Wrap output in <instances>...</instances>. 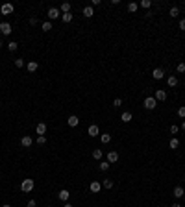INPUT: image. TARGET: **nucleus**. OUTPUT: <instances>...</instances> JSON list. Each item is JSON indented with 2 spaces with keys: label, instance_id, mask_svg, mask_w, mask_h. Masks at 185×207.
Segmentation results:
<instances>
[{
  "label": "nucleus",
  "instance_id": "nucleus-1",
  "mask_svg": "<svg viewBox=\"0 0 185 207\" xmlns=\"http://www.w3.org/2000/svg\"><path fill=\"white\" fill-rule=\"evenodd\" d=\"M21 190H22V192H32V190H33V179H30V178L24 179L21 183Z\"/></svg>",
  "mask_w": 185,
  "mask_h": 207
},
{
  "label": "nucleus",
  "instance_id": "nucleus-2",
  "mask_svg": "<svg viewBox=\"0 0 185 207\" xmlns=\"http://www.w3.org/2000/svg\"><path fill=\"white\" fill-rule=\"evenodd\" d=\"M156 105H157V100L154 98V96H148V98H144V109H156Z\"/></svg>",
  "mask_w": 185,
  "mask_h": 207
},
{
  "label": "nucleus",
  "instance_id": "nucleus-3",
  "mask_svg": "<svg viewBox=\"0 0 185 207\" xmlns=\"http://www.w3.org/2000/svg\"><path fill=\"white\" fill-rule=\"evenodd\" d=\"M59 13H61V11H59L58 8H50V9H48V19H50V21H56V19L61 17Z\"/></svg>",
  "mask_w": 185,
  "mask_h": 207
},
{
  "label": "nucleus",
  "instance_id": "nucleus-4",
  "mask_svg": "<svg viewBox=\"0 0 185 207\" xmlns=\"http://www.w3.org/2000/svg\"><path fill=\"white\" fill-rule=\"evenodd\" d=\"M156 100H157V102H165V100H167V91H165V89H157L156 91Z\"/></svg>",
  "mask_w": 185,
  "mask_h": 207
},
{
  "label": "nucleus",
  "instance_id": "nucleus-5",
  "mask_svg": "<svg viewBox=\"0 0 185 207\" xmlns=\"http://www.w3.org/2000/svg\"><path fill=\"white\" fill-rule=\"evenodd\" d=\"M152 76H154V80H163L165 78V70L163 69H154L152 70Z\"/></svg>",
  "mask_w": 185,
  "mask_h": 207
},
{
  "label": "nucleus",
  "instance_id": "nucleus-6",
  "mask_svg": "<svg viewBox=\"0 0 185 207\" xmlns=\"http://www.w3.org/2000/svg\"><path fill=\"white\" fill-rule=\"evenodd\" d=\"M21 144L24 146V148H30V146H32V144H33V139H32V137H30V135H24V137L21 139Z\"/></svg>",
  "mask_w": 185,
  "mask_h": 207
},
{
  "label": "nucleus",
  "instance_id": "nucleus-7",
  "mask_svg": "<svg viewBox=\"0 0 185 207\" xmlns=\"http://www.w3.org/2000/svg\"><path fill=\"white\" fill-rule=\"evenodd\" d=\"M87 133H89V137H96V135L100 133L98 126L96 124H91V126H89V129H87Z\"/></svg>",
  "mask_w": 185,
  "mask_h": 207
},
{
  "label": "nucleus",
  "instance_id": "nucleus-8",
  "mask_svg": "<svg viewBox=\"0 0 185 207\" xmlns=\"http://www.w3.org/2000/svg\"><path fill=\"white\" fill-rule=\"evenodd\" d=\"M0 32H2L4 35H9V33H11V24H9V22H2V24H0Z\"/></svg>",
  "mask_w": 185,
  "mask_h": 207
},
{
  "label": "nucleus",
  "instance_id": "nucleus-9",
  "mask_svg": "<svg viewBox=\"0 0 185 207\" xmlns=\"http://www.w3.org/2000/svg\"><path fill=\"white\" fill-rule=\"evenodd\" d=\"M67 122H69V126H71V128H76V126L80 124V118L76 117V115H71V117L67 118Z\"/></svg>",
  "mask_w": 185,
  "mask_h": 207
},
{
  "label": "nucleus",
  "instance_id": "nucleus-10",
  "mask_svg": "<svg viewBox=\"0 0 185 207\" xmlns=\"http://www.w3.org/2000/svg\"><path fill=\"white\" fill-rule=\"evenodd\" d=\"M0 11H2L4 15H9V13H13V6H11V4H2Z\"/></svg>",
  "mask_w": 185,
  "mask_h": 207
},
{
  "label": "nucleus",
  "instance_id": "nucleus-11",
  "mask_svg": "<svg viewBox=\"0 0 185 207\" xmlns=\"http://www.w3.org/2000/svg\"><path fill=\"white\" fill-rule=\"evenodd\" d=\"M69 196H71V192H69L67 189H63V190H59V194H58V198L61 200V201H67L69 200Z\"/></svg>",
  "mask_w": 185,
  "mask_h": 207
},
{
  "label": "nucleus",
  "instance_id": "nucleus-12",
  "mask_svg": "<svg viewBox=\"0 0 185 207\" xmlns=\"http://www.w3.org/2000/svg\"><path fill=\"white\" fill-rule=\"evenodd\" d=\"M93 15H94V9H93V6H85V8H83V17L91 19Z\"/></svg>",
  "mask_w": 185,
  "mask_h": 207
},
{
  "label": "nucleus",
  "instance_id": "nucleus-13",
  "mask_svg": "<svg viewBox=\"0 0 185 207\" xmlns=\"http://www.w3.org/2000/svg\"><path fill=\"white\" fill-rule=\"evenodd\" d=\"M100 189H102V185H100L98 181H93V183L89 185V190H91V192H100Z\"/></svg>",
  "mask_w": 185,
  "mask_h": 207
},
{
  "label": "nucleus",
  "instance_id": "nucleus-14",
  "mask_svg": "<svg viewBox=\"0 0 185 207\" xmlns=\"http://www.w3.org/2000/svg\"><path fill=\"white\" fill-rule=\"evenodd\" d=\"M26 69H28V72H35V70L39 69V63H37V61H30V63L26 65Z\"/></svg>",
  "mask_w": 185,
  "mask_h": 207
},
{
  "label": "nucleus",
  "instance_id": "nucleus-15",
  "mask_svg": "<svg viewBox=\"0 0 185 207\" xmlns=\"http://www.w3.org/2000/svg\"><path fill=\"white\" fill-rule=\"evenodd\" d=\"M35 131H37L39 135H44V133H46V124H44V122H39L37 128H35Z\"/></svg>",
  "mask_w": 185,
  "mask_h": 207
},
{
  "label": "nucleus",
  "instance_id": "nucleus-16",
  "mask_svg": "<svg viewBox=\"0 0 185 207\" xmlns=\"http://www.w3.org/2000/svg\"><path fill=\"white\" fill-rule=\"evenodd\" d=\"M172 194H174V198H182V196L185 194V190L182 189V187H174V190H172Z\"/></svg>",
  "mask_w": 185,
  "mask_h": 207
},
{
  "label": "nucleus",
  "instance_id": "nucleus-17",
  "mask_svg": "<svg viewBox=\"0 0 185 207\" xmlns=\"http://www.w3.org/2000/svg\"><path fill=\"white\" fill-rule=\"evenodd\" d=\"M59 11H61L63 15H65V13H71V4H69V2H63L61 8H59Z\"/></svg>",
  "mask_w": 185,
  "mask_h": 207
},
{
  "label": "nucleus",
  "instance_id": "nucleus-18",
  "mask_svg": "<svg viewBox=\"0 0 185 207\" xmlns=\"http://www.w3.org/2000/svg\"><path fill=\"white\" fill-rule=\"evenodd\" d=\"M167 83H168V87H176V85H178V78L176 76H168Z\"/></svg>",
  "mask_w": 185,
  "mask_h": 207
},
{
  "label": "nucleus",
  "instance_id": "nucleus-19",
  "mask_svg": "<svg viewBox=\"0 0 185 207\" xmlns=\"http://www.w3.org/2000/svg\"><path fill=\"white\" fill-rule=\"evenodd\" d=\"M117 159H118V154L117 152H109L107 154V163H115Z\"/></svg>",
  "mask_w": 185,
  "mask_h": 207
},
{
  "label": "nucleus",
  "instance_id": "nucleus-20",
  "mask_svg": "<svg viewBox=\"0 0 185 207\" xmlns=\"http://www.w3.org/2000/svg\"><path fill=\"white\" fill-rule=\"evenodd\" d=\"M168 13H170V17H172V19H176L178 15H179V8H178V6H172V8H170V11H168Z\"/></svg>",
  "mask_w": 185,
  "mask_h": 207
},
{
  "label": "nucleus",
  "instance_id": "nucleus-21",
  "mask_svg": "<svg viewBox=\"0 0 185 207\" xmlns=\"http://www.w3.org/2000/svg\"><path fill=\"white\" fill-rule=\"evenodd\" d=\"M93 159H102V150H100V148H94L93 150Z\"/></svg>",
  "mask_w": 185,
  "mask_h": 207
},
{
  "label": "nucleus",
  "instance_id": "nucleus-22",
  "mask_svg": "<svg viewBox=\"0 0 185 207\" xmlns=\"http://www.w3.org/2000/svg\"><path fill=\"white\" fill-rule=\"evenodd\" d=\"M100 141H102L104 144H107L109 141H111V135H109V133H102V135H100Z\"/></svg>",
  "mask_w": 185,
  "mask_h": 207
},
{
  "label": "nucleus",
  "instance_id": "nucleus-23",
  "mask_svg": "<svg viewBox=\"0 0 185 207\" xmlns=\"http://www.w3.org/2000/svg\"><path fill=\"white\" fill-rule=\"evenodd\" d=\"M122 122H130V120H132V113H130V111H126V113H122Z\"/></svg>",
  "mask_w": 185,
  "mask_h": 207
},
{
  "label": "nucleus",
  "instance_id": "nucleus-24",
  "mask_svg": "<svg viewBox=\"0 0 185 207\" xmlns=\"http://www.w3.org/2000/svg\"><path fill=\"white\" fill-rule=\"evenodd\" d=\"M41 26H43V32H50V30H52V22L46 21V22H43Z\"/></svg>",
  "mask_w": 185,
  "mask_h": 207
},
{
  "label": "nucleus",
  "instance_id": "nucleus-25",
  "mask_svg": "<svg viewBox=\"0 0 185 207\" xmlns=\"http://www.w3.org/2000/svg\"><path fill=\"white\" fill-rule=\"evenodd\" d=\"M168 146H170L172 150H176L178 146H179V141H178V139H170V143H168Z\"/></svg>",
  "mask_w": 185,
  "mask_h": 207
},
{
  "label": "nucleus",
  "instance_id": "nucleus-26",
  "mask_svg": "<svg viewBox=\"0 0 185 207\" xmlns=\"http://www.w3.org/2000/svg\"><path fill=\"white\" fill-rule=\"evenodd\" d=\"M128 11H130V13H135V11H137V4H135V2H130V4H128Z\"/></svg>",
  "mask_w": 185,
  "mask_h": 207
},
{
  "label": "nucleus",
  "instance_id": "nucleus-27",
  "mask_svg": "<svg viewBox=\"0 0 185 207\" xmlns=\"http://www.w3.org/2000/svg\"><path fill=\"white\" fill-rule=\"evenodd\" d=\"M17 46H19V44L15 43V41H11V43H8V50H9V52H15V50H17Z\"/></svg>",
  "mask_w": 185,
  "mask_h": 207
},
{
  "label": "nucleus",
  "instance_id": "nucleus-28",
  "mask_svg": "<svg viewBox=\"0 0 185 207\" xmlns=\"http://www.w3.org/2000/svg\"><path fill=\"white\" fill-rule=\"evenodd\" d=\"M61 19H63V22H71L72 21V13H65V15H61Z\"/></svg>",
  "mask_w": 185,
  "mask_h": 207
},
{
  "label": "nucleus",
  "instance_id": "nucleus-29",
  "mask_svg": "<svg viewBox=\"0 0 185 207\" xmlns=\"http://www.w3.org/2000/svg\"><path fill=\"white\" fill-rule=\"evenodd\" d=\"M98 168L102 170V172H106V170L109 168V163H107V161H104V163H100V165H98Z\"/></svg>",
  "mask_w": 185,
  "mask_h": 207
},
{
  "label": "nucleus",
  "instance_id": "nucleus-30",
  "mask_svg": "<svg viewBox=\"0 0 185 207\" xmlns=\"http://www.w3.org/2000/svg\"><path fill=\"white\" fill-rule=\"evenodd\" d=\"M102 187H106V189H113V181H111V179H104Z\"/></svg>",
  "mask_w": 185,
  "mask_h": 207
},
{
  "label": "nucleus",
  "instance_id": "nucleus-31",
  "mask_svg": "<svg viewBox=\"0 0 185 207\" xmlns=\"http://www.w3.org/2000/svg\"><path fill=\"white\" fill-rule=\"evenodd\" d=\"M178 117H179V118H185V105L178 107Z\"/></svg>",
  "mask_w": 185,
  "mask_h": 207
},
{
  "label": "nucleus",
  "instance_id": "nucleus-32",
  "mask_svg": "<svg viewBox=\"0 0 185 207\" xmlns=\"http://www.w3.org/2000/svg\"><path fill=\"white\" fill-rule=\"evenodd\" d=\"M15 67H17V69H22V67H24V59H15Z\"/></svg>",
  "mask_w": 185,
  "mask_h": 207
},
{
  "label": "nucleus",
  "instance_id": "nucleus-33",
  "mask_svg": "<svg viewBox=\"0 0 185 207\" xmlns=\"http://www.w3.org/2000/svg\"><path fill=\"white\" fill-rule=\"evenodd\" d=\"M176 70H178L179 74H182V72H185V63H178V67H176Z\"/></svg>",
  "mask_w": 185,
  "mask_h": 207
},
{
  "label": "nucleus",
  "instance_id": "nucleus-34",
  "mask_svg": "<svg viewBox=\"0 0 185 207\" xmlns=\"http://www.w3.org/2000/svg\"><path fill=\"white\" fill-rule=\"evenodd\" d=\"M46 143V137H44V135H39L37 137V144H44Z\"/></svg>",
  "mask_w": 185,
  "mask_h": 207
},
{
  "label": "nucleus",
  "instance_id": "nucleus-35",
  "mask_svg": "<svg viewBox=\"0 0 185 207\" xmlns=\"http://www.w3.org/2000/svg\"><path fill=\"white\" fill-rule=\"evenodd\" d=\"M113 105H115V107H121V105H122V100H121V98H115V100H113Z\"/></svg>",
  "mask_w": 185,
  "mask_h": 207
},
{
  "label": "nucleus",
  "instance_id": "nucleus-36",
  "mask_svg": "<svg viewBox=\"0 0 185 207\" xmlns=\"http://www.w3.org/2000/svg\"><path fill=\"white\" fill-rule=\"evenodd\" d=\"M141 6H143V8H146V9H148L150 6H152V2H150V0H143V2H141Z\"/></svg>",
  "mask_w": 185,
  "mask_h": 207
},
{
  "label": "nucleus",
  "instance_id": "nucleus-37",
  "mask_svg": "<svg viewBox=\"0 0 185 207\" xmlns=\"http://www.w3.org/2000/svg\"><path fill=\"white\" fill-rule=\"evenodd\" d=\"M178 131H179V128H178V126H170V133H174V135H176Z\"/></svg>",
  "mask_w": 185,
  "mask_h": 207
},
{
  "label": "nucleus",
  "instance_id": "nucleus-38",
  "mask_svg": "<svg viewBox=\"0 0 185 207\" xmlns=\"http://www.w3.org/2000/svg\"><path fill=\"white\" fill-rule=\"evenodd\" d=\"M39 21H37V19L35 17H32V19H30V24H32V26H35V24H37Z\"/></svg>",
  "mask_w": 185,
  "mask_h": 207
},
{
  "label": "nucleus",
  "instance_id": "nucleus-39",
  "mask_svg": "<svg viewBox=\"0 0 185 207\" xmlns=\"http://www.w3.org/2000/svg\"><path fill=\"white\" fill-rule=\"evenodd\" d=\"M179 30H185V19H182V21H179Z\"/></svg>",
  "mask_w": 185,
  "mask_h": 207
},
{
  "label": "nucleus",
  "instance_id": "nucleus-40",
  "mask_svg": "<svg viewBox=\"0 0 185 207\" xmlns=\"http://www.w3.org/2000/svg\"><path fill=\"white\" fill-rule=\"evenodd\" d=\"M26 207H35V200H30V201H28V205H26Z\"/></svg>",
  "mask_w": 185,
  "mask_h": 207
},
{
  "label": "nucleus",
  "instance_id": "nucleus-41",
  "mask_svg": "<svg viewBox=\"0 0 185 207\" xmlns=\"http://www.w3.org/2000/svg\"><path fill=\"white\" fill-rule=\"evenodd\" d=\"M63 207H74V205H72V204H69V201H65V205H63Z\"/></svg>",
  "mask_w": 185,
  "mask_h": 207
},
{
  "label": "nucleus",
  "instance_id": "nucleus-42",
  "mask_svg": "<svg viewBox=\"0 0 185 207\" xmlns=\"http://www.w3.org/2000/svg\"><path fill=\"white\" fill-rule=\"evenodd\" d=\"M172 207H182V205H179V204H172Z\"/></svg>",
  "mask_w": 185,
  "mask_h": 207
},
{
  "label": "nucleus",
  "instance_id": "nucleus-43",
  "mask_svg": "<svg viewBox=\"0 0 185 207\" xmlns=\"http://www.w3.org/2000/svg\"><path fill=\"white\" fill-rule=\"evenodd\" d=\"M182 129H183V131H185V122H182Z\"/></svg>",
  "mask_w": 185,
  "mask_h": 207
},
{
  "label": "nucleus",
  "instance_id": "nucleus-44",
  "mask_svg": "<svg viewBox=\"0 0 185 207\" xmlns=\"http://www.w3.org/2000/svg\"><path fill=\"white\" fill-rule=\"evenodd\" d=\"M2 207H11V205H8V204H4V205H2Z\"/></svg>",
  "mask_w": 185,
  "mask_h": 207
},
{
  "label": "nucleus",
  "instance_id": "nucleus-45",
  "mask_svg": "<svg viewBox=\"0 0 185 207\" xmlns=\"http://www.w3.org/2000/svg\"><path fill=\"white\" fill-rule=\"evenodd\" d=\"M0 48H2V41H0Z\"/></svg>",
  "mask_w": 185,
  "mask_h": 207
},
{
  "label": "nucleus",
  "instance_id": "nucleus-46",
  "mask_svg": "<svg viewBox=\"0 0 185 207\" xmlns=\"http://www.w3.org/2000/svg\"><path fill=\"white\" fill-rule=\"evenodd\" d=\"M183 200H185V194H183Z\"/></svg>",
  "mask_w": 185,
  "mask_h": 207
},
{
  "label": "nucleus",
  "instance_id": "nucleus-47",
  "mask_svg": "<svg viewBox=\"0 0 185 207\" xmlns=\"http://www.w3.org/2000/svg\"><path fill=\"white\" fill-rule=\"evenodd\" d=\"M48 207H50V205H48Z\"/></svg>",
  "mask_w": 185,
  "mask_h": 207
}]
</instances>
